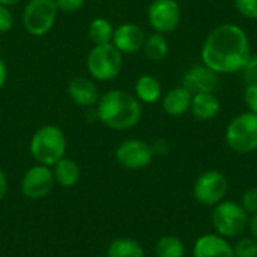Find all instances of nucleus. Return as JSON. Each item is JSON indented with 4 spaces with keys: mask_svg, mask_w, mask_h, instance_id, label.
Masks as SVG:
<instances>
[{
    "mask_svg": "<svg viewBox=\"0 0 257 257\" xmlns=\"http://www.w3.org/2000/svg\"><path fill=\"white\" fill-rule=\"evenodd\" d=\"M20 2H23V0H0V3L6 5V6H14V5H18Z\"/></svg>",
    "mask_w": 257,
    "mask_h": 257,
    "instance_id": "35",
    "label": "nucleus"
},
{
    "mask_svg": "<svg viewBox=\"0 0 257 257\" xmlns=\"http://www.w3.org/2000/svg\"><path fill=\"white\" fill-rule=\"evenodd\" d=\"M6 80H8V65L3 60V57L0 56V90L6 84Z\"/></svg>",
    "mask_w": 257,
    "mask_h": 257,
    "instance_id": "33",
    "label": "nucleus"
},
{
    "mask_svg": "<svg viewBox=\"0 0 257 257\" xmlns=\"http://www.w3.org/2000/svg\"><path fill=\"white\" fill-rule=\"evenodd\" d=\"M191 114L202 122H208L215 119L220 111H221V102L215 96V93H196L191 98V105H190Z\"/></svg>",
    "mask_w": 257,
    "mask_h": 257,
    "instance_id": "16",
    "label": "nucleus"
},
{
    "mask_svg": "<svg viewBox=\"0 0 257 257\" xmlns=\"http://www.w3.org/2000/svg\"><path fill=\"white\" fill-rule=\"evenodd\" d=\"M191 98L193 95L184 86L173 87L163 96V108L172 117L184 116L187 111H190Z\"/></svg>",
    "mask_w": 257,
    "mask_h": 257,
    "instance_id": "17",
    "label": "nucleus"
},
{
    "mask_svg": "<svg viewBox=\"0 0 257 257\" xmlns=\"http://www.w3.org/2000/svg\"><path fill=\"white\" fill-rule=\"evenodd\" d=\"M53 176H54V182L57 185H60L62 188H72L78 184L80 176H81V170L80 166L77 164V161L63 157L60 161H57L53 167Z\"/></svg>",
    "mask_w": 257,
    "mask_h": 257,
    "instance_id": "19",
    "label": "nucleus"
},
{
    "mask_svg": "<svg viewBox=\"0 0 257 257\" xmlns=\"http://www.w3.org/2000/svg\"><path fill=\"white\" fill-rule=\"evenodd\" d=\"M96 119L110 130L128 131L139 125L143 108L142 102L131 93L111 89L101 95L96 104Z\"/></svg>",
    "mask_w": 257,
    "mask_h": 257,
    "instance_id": "2",
    "label": "nucleus"
},
{
    "mask_svg": "<svg viewBox=\"0 0 257 257\" xmlns=\"http://www.w3.org/2000/svg\"><path fill=\"white\" fill-rule=\"evenodd\" d=\"M244 101L250 111L257 113V83H247L244 90Z\"/></svg>",
    "mask_w": 257,
    "mask_h": 257,
    "instance_id": "30",
    "label": "nucleus"
},
{
    "mask_svg": "<svg viewBox=\"0 0 257 257\" xmlns=\"http://www.w3.org/2000/svg\"><path fill=\"white\" fill-rule=\"evenodd\" d=\"M235 257H257V241L251 236H244L233 245Z\"/></svg>",
    "mask_w": 257,
    "mask_h": 257,
    "instance_id": "24",
    "label": "nucleus"
},
{
    "mask_svg": "<svg viewBox=\"0 0 257 257\" xmlns=\"http://www.w3.org/2000/svg\"><path fill=\"white\" fill-rule=\"evenodd\" d=\"M248 214L244 208L232 200H223L214 206L212 211V224L215 233L230 239L242 235L248 227Z\"/></svg>",
    "mask_w": 257,
    "mask_h": 257,
    "instance_id": "6",
    "label": "nucleus"
},
{
    "mask_svg": "<svg viewBox=\"0 0 257 257\" xmlns=\"http://www.w3.org/2000/svg\"><path fill=\"white\" fill-rule=\"evenodd\" d=\"M235 8L242 17L257 20V0H235Z\"/></svg>",
    "mask_w": 257,
    "mask_h": 257,
    "instance_id": "26",
    "label": "nucleus"
},
{
    "mask_svg": "<svg viewBox=\"0 0 257 257\" xmlns=\"http://www.w3.org/2000/svg\"><path fill=\"white\" fill-rule=\"evenodd\" d=\"M241 75L245 83H257V54L250 56V59L241 69Z\"/></svg>",
    "mask_w": 257,
    "mask_h": 257,
    "instance_id": "27",
    "label": "nucleus"
},
{
    "mask_svg": "<svg viewBox=\"0 0 257 257\" xmlns=\"http://www.w3.org/2000/svg\"><path fill=\"white\" fill-rule=\"evenodd\" d=\"M193 257H235L233 245L218 233H205L196 239Z\"/></svg>",
    "mask_w": 257,
    "mask_h": 257,
    "instance_id": "15",
    "label": "nucleus"
},
{
    "mask_svg": "<svg viewBox=\"0 0 257 257\" xmlns=\"http://www.w3.org/2000/svg\"><path fill=\"white\" fill-rule=\"evenodd\" d=\"M202 63L220 74L241 72L251 56L250 39L242 27L221 24L205 39L202 47Z\"/></svg>",
    "mask_w": 257,
    "mask_h": 257,
    "instance_id": "1",
    "label": "nucleus"
},
{
    "mask_svg": "<svg viewBox=\"0 0 257 257\" xmlns=\"http://www.w3.org/2000/svg\"><path fill=\"white\" fill-rule=\"evenodd\" d=\"M59 9L56 0H27L23 9V26L32 36L47 35L56 24Z\"/></svg>",
    "mask_w": 257,
    "mask_h": 257,
    "instance_id": "7",
    "label": "nucleus"
},
{
    "mask_svg": "<svg viewBox=\"0 0 257 257\" xmlns=\"http://www.w3.org/2000/svg\"><path fill=\"white\" fill-rule=\"evenodd\" d=\"M66 146V136L57 125H44L33 133L29 151L36 164L53 167L65 157Z\"/></svg>",
    "mask_w": 257,
    "mask_h": 257,
    "instance_id": "3",
    "label": "nucleus"
},
{
    "mask_svg": "<svg viewBox=\"0 0 257 257\" xmlns=\"http://www.w3.org/2000/svg\"><path fill=\"white\" fill-rule=\"evenodd\" d=\"M116 161L128 170H142L151 166L154 154L151 145L140 139L123 140L114 152Z\"/></svg>",
    "mask_w": 257,
    "mask_h": 257,
    "instance_id": "11",
    "label": "nucleus"
},
{
    "mask_svg": "<svg viewBox=\"0 0 257 257\" xmlns=\"http://www.w3.org/2000/svg\"><path fill=\"white\" fill-rule=\"evenodd\" d=\"M14 27V15L9 6L0 3V35L8 33Z\"/></svg>",
    "mask_w": 257,
    "mask_h": 257,
    "instance_id": "28",
    "label": "nucleus"
},
{
    "mask_svg": "<svg viewBox=\"0 0 257 257\" xmlns=\"http://www.w3.org/2000/svg\"><path fill=\"white\" fill-rule=\"evenodd\" d=\"M123 66V54L113 45H93L86 59V68L95 81L114 80Z\"/></svg>",
    "mask_w": 257,
    "mask_h": 257,
    "instance_id": "4",
    "label": "nucleus"
},
{
    "mask_svg": "<svg viewBox=\"0 0 257 257\" xmlns=\"http://www.w3.org/2000/svg\"><path fill=\"white\" fill-rule=\"evenodd\" d=\"M256 36H257V27H256Z\"/></svg>",
    "mask_w": 257,
    "mask_h": 257,
    "instance_id": "36",
    "label": "nucleus"
},
{
    "mask_svg": "<svg viewBox=\"0 0 257 257\" xmlns=\"http://www.w3.org/2000/svg\"><path fill=\"white\" fill-rule=\"evenodd\" d=\"M227 146L236 154H251L257 151V113L244 111L235 116L224 134Z\"/></svg>",
    "mask_w": 257,
    "mask_h": 257,
    "instance_id": "5",
    "label": "nucleus"
},
{
    "mask_svg": "<svg viewBox=\"0 0 257 257\" xmlns=\"http://www.w3.org/2000/svg\"><path fill=\"white\" fill-rule=\"evenodd\" d=\"M151 149H152V154L154 157H163L169 152V142L166 139H155L152 143H151Z\"/></svg>",
    "mask_w": 257,
    "mask_h": 257,
    "instance_id": "31",
    "label": "nucleus"
},
{
    "mask_svg": "<svg viewBox=\"0 0 257 257\" xmlns=\"http://www.w3.org/2000/svg\"><path fill=\"white\" fill-rule=\"evenodd\" d=\"M142 51L145 53L148 60L161 62L169 54V42H167V39H166V36L163 33L152 32L149 35H146Z\"/></svg>",
    "mask_w": 257,
    "mask_h": 257,
    "instance_id": "20",
    "label": "nucleus"
},
{
    "mask_svg": "<svg viewBox=\"0 0 257 257\" xmlns=\"http://www.w3.org/2000/svg\"><path fill=\"white\" fill-rule=\"evenodd\" d=\"M220 83V77L205 63L193 65L182 75V84L191 95L215 92Z\"/></svg>",
    "mask_w": 257,
    "mask_h": 257,
    "instance_id": "12",
    "label": "nucleus"
},
{
    "mask_svg": "<svg viewBox=\"0 0 257 257\" xmlns=\"http://www.w3.org/2000/svg\"><path fill=\"white\" fill-rule=\"evenodd\" d=\"M6 193H8V178H6L5 170L0 167V202L5 199Z\"/></svg>",
    "mask_w": 257,
    "mask_h": 257,
    "instance_id": "32",
    "label": "nucleus"
},
{
    "mask_svg": "<svg viewBox=\"0 0 257 257\" xmlns=\"http://www.w3.org/2000/svg\"><path fill=\"white\" fill-rule=\"evenodd\" d=\"M155 256L185 257V245L178 236H173V235L161 236L155 244Z\"/></svg>",
    "mask_w": 257,
    "mask_h": 257,
    "instance_id": "23",
    "label": "nucleus"
},
{
    "mask_svg": "<svg viewBox=\"0 0 257 257\" xmlns=\"http://www.w3.org/2000/svg\"><path fill=\"white\" fill-rule=\"evenodd\" d=\"M134 96L143 104H155L163 98V87L157 77L143 74L134 84Z\"/></svg>",
    "mask_w": 257,
    "mask_h": 257,
    "instance_id": "18",
    "label": "nucleus"
},
{
    "mask_svg": "<svg viewBox=\"0 0 257 257\" xmlns=\"http://www.w3.org/2000/svg\"><path fill=\"white\" fill-rule=\"evenodd\" d=\"M247 229L250 230V236L257 241V212L251 214V217L248 218V227Z\"/></svg>",
    "mask_w": 257,
    "mask_h": 257,
    "instance_id": "34",
    "label": "nucleus"
},
{
    "mask_svg": "<svg viewBox=\"0 0 257 257\" xmlns=\"http://www.w3.org/2000/svg\"><path fill=\"white\" fill-rule=\"evenodd\" d=\"M54 185L56 182L51 167L35 164L23 175L20 182V190L26 199L41 200L45 199L53 191Z\"/></svg>",
    "mask_w": 257,
    "mask_h": 257,
    "instance_id": "9",
    "label": "nucleus"
},
{
    "mask_svg": "<svg viewBox=\"0 0 257 257\" xmlns=\"http://www.w3.org/2000/svg\"><path fill=\"white\" fill-rule=\"evenodd\" d=\"M244 211L251 215V214H256L257 212V188L253 187V188H248L242 193L241 196V203H239Z\"/></svg>",
    "mask_w": 257,
    "mask_h": 257,
    "instance_id": "25",
    "label": "nucleus"
},
{
    "mask_svg": "<svg viewBox=\"0 0 257 257\" xmlns=\"http://www.w3.org/2000/svg\"><path fill=\"white\" fill-rule=\"evenodd\" d=\"M68 95L71 98V101L81 107V108H93L96 107L101 95H99V89L95 83L93 78L89 77H74L69 83H68Z\"/></svg>",
    "mask_w": 257,
    "mask_h": 257,
    "instance_id": "14",
    "label": "nucleus"
},
{
    "mask_svg": "<svg viewBox=\"0 0 257 257\" xmlns=\"http://www.w3.org/2000/svg\"><path fill=\"white\" fill-rule=\"evenodd\" d=\"M105 257H145V248L131 238H117L107 247Z\"/></svg>",
    "mask_w": 257,
    "mask_h": 257,
    "instance_id": "21",
    "label": "nucleus"
},
{
    "mask_svg": "<svg viewBox=\"0 0 257 257\" xmlns=\"http://www.w3.org/2000/svg\"><path fill=\"white\" fill-rule=\"evenodd\" d=\"M148 23L157 33H172L181 23V6L176 0H152L148 8Z\"/></svg>",
    "mask_w": 257,
    "mask_h": 257,
    "instance_id": "10",
    "label": "nucleus"
},
{
    "mask_svg": "<svg viewBox=\"0 0 257 257\" xmlns=\"http://www.w3.org/2000/svg\"><path fill=\"white\" fill-rule=\"evenodd\" d=\"M145 39H146V33L139 24L122 23L120 26L114 27L111 44L122 54H136L142 51Z\"/></svg>",
    "mask_w": 257,
    "mask_h": 257,
    "instance_id": "13",
    "label": "nucleus"
},
{
    "mask_svg": "<svg viewBox=\"0 0 257 257\" xmlns=\"http://www.w3.org/2000/svg\"><path fill=\"white\" fill-rule=\"evenodd\" d=\"M227 179L218 170H206L196 179L193 185L194 199L205 206H215L224 200L227 194Z\"/></svg>",
    "mask_w": 257,
    "mask_h": 257,
    "instance_id": "8",
    "label": "nucleus"
},
{
    "mask_svg": "<svg viewBox=\"0 0 257 257\" xmlns=\"http://www.w3.org/2000/svg\"><path fill=\"white\" fill-rule=\"evenodd\" d=\"M86 0H56L57 9L62 14H75L83 9Z\"/></svg>",
    "mask_w": 257,
    "mask_h": 257,
    "instance_id": "29",
    "label": "nucleus"
},
{
    "mask_svg": "<svg viewBox=\"0 0 257 257\" xmlns=\"http://www.w3.org/2000/svg\"><path fill=\"white\" fill-rule=\"evenodd\" d=\"M113 33H114V27L111 21L104 17L93 18L87 27V35H89V39L93 42V45L111 44Z\"/></svg>",
    "mask_w": 257,
    "mask_h": 257,
    "instance_id": "22",
    "label": "nucleus"
}]
</instances>
